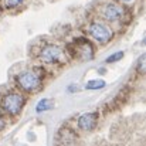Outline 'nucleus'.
Returning a JSON list of instances; mask_svg holds the SVG:
<instances>
[{
  "label": "nucleus",
  "mask_w": 146,
  "mask_h": 146,
  "mask_svg": "<svg viewBox=\"0 0 146 146\" xmlns=\"http://www.w3.org/2000/svg\"><path fill=\"white\" fill-rule=\"evenodd\" d=\"M88 31H90L91 37H92L94 40H97L98 43H101V44H106V43L112 38V36H113L112 30H111L105 23H101V21L91 23Z\"/></svg>",
  "instance_id": "7ed1b4c3"
},
{
  "label": "nucleus",
  "mask_w": 146,
  "mask_h": 146,
  "mask_svg": "<svg viewBox=\"0 0 146 146\" xmlns=\"http://www.w3.org/2000/svg\"><path fill=\"white\" fill-rule=\"evenodd\" d=\"M97 121H98L97 112H87V113H82V115L78 118L77 123H78V128H80L81 131L88 132V131H92V129L95 128Z\"/></svg>",
  "instance_id": "423d86ee"
},
{
  "label": "nucleus",
  "mask_w": 146,
  "mask_h": 146,
  "mask_svg": "<svg viewBox=\"0 0 146 146\" xmlns=\"http://www.w3.org/2000/svg\"><path fill=\"white\" fill-rule=\"evenodd\" d=\"M61 57H62V50L55 44L46 46L40 52V58L46 64H55L61 60Z\"/></svg>",
  "instance_id": "39448f33"
},
{
  "label": "nucleus",
  "mask_w": 146,
  "mask_h": 146,
  "mask_svg": "<svg viewBox=\"0 0 146 146\" xmlns=\"http://www.w3.org/2000/svg\"><path fill=\"white\" fill-rule=\"evenodd\" d=\"M4 126H6V121H4L3 118H0V132L4 129Z\"/></svg>",
  "instance_id": "ddd939ff"
},
{
  "label": "nucleus",
  "mask_w": 146,
  "mask_h": 146,
  "mask_svg": "<svg viewBox=\"0 0 146 146\" xmlns=\"http://www.w3.org/2000/svg\"><path fill=\"white\" fill-rule=\"evenodd\" d=\"M122 57H123V51H118V52L109 55V57L106 58V62H116V61H119Z\"/></svg>",
  "instance_id": "9b49d317"
},
{
  "label": "nucleus",
  "mask_w": 146,
  "mask_h": 146,
  "mask_svg": "<svg viewBox=\"0 0 146 146\" xmlns=\"http://www.w3.org/2000/svg\"><path fill=\"white\" fill-rule=\"evenodd\" d=\"M21 1H23V0H6V4H7L9 9H14V7H17L19 4H21Z\"/></svg>",
  "instance_id": "f8f14e48"
},
{
  "label": "nucleus",
  "mask_w": 146,
  "mask_h": 146,
  "mask_svg": "<svg viewBox=\"0 0 146 146\" xmlns=\"http://www.w3.org/2000/svg\"><path fill=\"white\" fill-rule=\"evenodd\" d=\"M72 48H74V54L82 61H88V60L94 58V47L85 38L75 40L74 44H72Z\"/></svg>",
  "instance_id": "20e7f679"
},
{
  "label": "nucleus",
  "mask_w": 146,
  "mask_h": 146,
  "mask_svg": "<svg viewBox=\"0 0 146 146\" xmlns=\"http://www.w3.org/2000/svg\"><path fill=\"white\" fill-rule=\"evenodd\" d=\"M23 106H24V97L17 94V92H10V94H7L6 97H3V99H1L3 111L6 113L11 115V116L17 115L21 111Z\"/></svg>",
  "instance_id": "f03ea898"
},
{
  "label": "nucleus",
  "mask_w": 146,
  "mask_h": 146,
  "mask_svg": "<svg viewBox=\"0 0 146 146\" xmlns=\"http://www.w3.org/2000/svg\"><path fill=\"white\" fill-rule=\"evenodd\" d=\"M17 85L26 92H36L40 90L43 77L38 70H24L16 77Z\"/></svg>",
  "instance_id": "f257e3e1"
},
{
  "label": "nucleus",
  "mask_w": 146,
  "mask_h": 146,
  "mask_svg": "<svg viewBox=\"0 0 146 146\" xmlns=\"http://www.w3.org/2000/svg\"><path fill=\"white\" fill-rule=\"evenodd\" d=\"M122 16H123V9L116 3H109L104 9V17L109 21H118L122 19Z\"/></svg>",
  "instance_id": "0eeeda50"
},
{
  "label": "nucleus",
  "mask_w": 146,
  "mask_h": 146,
  "mask_svg": "<svg viewBox=\"0 0 146 146\" xmlns=\"http://www.w3.org/2000/svg\"><path fill=\"white\" fill-rule=\"evenodd\" d=\"M105 85H106V84H105L104 80H91V81H88V82L85 84V90H92V91H95V90L104 88Z\"/></svg>",
  "instance_id": "6e6552de"
},
{
  "label": "nucleus",
  "mask_w": 146,
  "mask_h": 146,
  "mask_svg": "<svg viewBox=\"0 0 146 146\" xmlns=\"http://www.w3.org/2000/svg\"><path fill=\"white\" fill-rule=\"evenodd\" d=\"M50 108H51V101H50V99H41V101L37 104L36 111H37L38 113H41V112H44V111H48Z\"/></svg>",
  "instance_id": "1a4fd4ad"
},
{
  "label": "nucleus",
  "mask_w": 146,
  "mask_h": 146,
  "mask_svg": "<svg viewBox=\"0 0 146 146\" xmlns=\"http://www.w3.org/2000/svg\"><path fill=\"white\" fill-rule=\"evenodd\" d=\"M122 1H126V3H129V1H132V0H122Z\"/></svg>",
  "instance_id": "4468645a"
},
{
  "label": "nucleus",
  "mask_w": 146,
  "mask_h": 146,
  "mask_svg": "<svg viewBox=\"0 0 146 146\" xmlns=\"http://www.w3.org/2000/svg\"><path fill=\"white\" fill-rule=\"evenodd\" d=\"M145 61H146V55L142 54V55L139 57L138 62H136V71H138L139 74H145Z\"/></svg>",
  "instance_id": "9d476101"
}]
</instances>
